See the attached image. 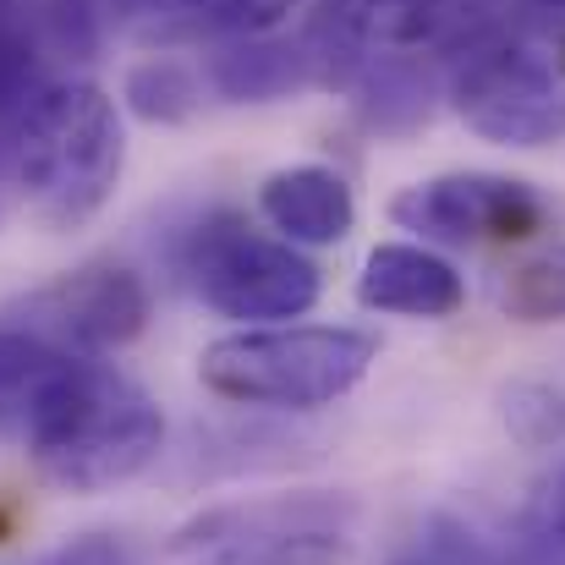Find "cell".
Instances as JSON below:
<instances>
[{
  "mask_svg": "<svg viewBox=\"0 0 565 565\" xmlns=\"http://www.w3.org/2000/svg\"><path fill=\"white\" fill-rule=\"evenodd\" d=\"M127 132L116 99L88 77H55L0 138V171L50 231L88 225L121 188Z\"/></svg>",
  "mask_w": 565,
  "mask_h": 565,
  "instance_id": "obj_1",
  "label": "cell"
},
{
  "mask_svg": "<svg viewBox=\"0 0 565 565\" xmlns=\"http://www.w3.org/2000/svg\"><path fill=\"white\" fill-rule=\"evenodd\" d=\"M17 439L44 483L66 494H105L160 461L166 412L121 369L72 358Z\"/></svg>",
  "mask_w": 565,
  "mask_h": 565,
  "instance_id": "obj_2",
  "label": "cell"
},
{
  "mask_svg": "<svg viewBox=\"0 0 565 565\" xmlns=\"http://www.w3.org/2000/svg\"><path fill=\"white\" fill-rule=\"evenodd\" d=\"M379 358V341L352 324H269L203 347L198 384L231 406L319 412L352 395Z\"/></svg>",
  "mask_w": 565,
  "mask_h": 565,
  "instance_id": "obj_3",
  "label": "cell"
},
{
  "mask_svg": "<svg viewBox=\"0 0 565 565\" xmlns=\"http://www.w3.org/2000/svg\"><path fill=\"white\" fill-rule=\"evenodd\" d=\"M182 275L209 313L247 330L291 324L324 297L319 264L236 209H214L192 225L182 242Z\"/></svg>",
  "mask_w": 565,
  "mask_h": 565,
  "instance_id": "obj_4",
  "label": "cell"
},
{
  "mask_svg": "<svg viewBox=\"0 0 565 565\" xmlns=\"http://www.w3.org/2000/svg\"><path fill=\"white\" fill-rule=\"evenodd\" d=\"M450 110L467 132L500 149H555L565 143V72L516 33H483L456 50Z\"/></svg>",
  "mask_w": 565,
  "mask_h": 565,
  "instance_id": "obj_5",
  "label": "cell"
},
{
  "mask_svg": "<svg viewBox=\"0 0 565 565\" xmlns=\"http://www.w3.org/2000/svg\"><path fill=\"white\" fill-rule=\"evenodd\" d=\"M390 220L423 247H511L550 231V198L500 171H445L390 198Z\"/></svg>",
  "mask_w": 565,
  "mask_h": 565,
  "instance_id": "obj_6",
  "label": "cell"
},
{
  "mask_svg": "<svg viewBox=\"0 0 565 565\" xmlns=\"http://www.w3.org/2000/svg\"><path fill=\"white\" fill-rule=\"evenodd\" d=\"M149 286L127 264H83L22 302V330L77 358H105L149 330Z\"/></svg>",
  "mask_w": 565,
  "mask_h": 565,
  "instance_id": "obj_7",
  "label": "cell"
},
{
  "mask_svg": "<svg viewBox=\"0 0 565 565\" xmlns=\"http://www.w3.org/2000/svg\"><path fill=\"white\" fill-rule=\"evenodd\" d=\"M358 302L395 319H450L467 302V280L423 242H379L363 258Z\"/></svg>",
  "mask_w": 565,
  "mask_h": 565,
  "instance_id": "obj_8",
  "label": "cell"
},
{
  "mask_svg": "<svg viewBox=\"0 0 565 565\" xmlns=\"http://www.w3.org/2000/svg\"><path fill=\"white\" fill-rule=\"evenodd\" d=\"M258 214L291 247H335L358 225V198L330 166H280L258 188Z\"/></svg>",
  "mask_w": 565,
  "mask_h": 565,
  "instance_id": "obj_9",
  "label": "cell"
},
{
  "mask_svg": "<svg viewBox=\"0 0 565 565\" xmlns=\"http://www.w3.org/2000/svg\"><path fill=\"white\" fill-rule=\"evenodd\" d=\"M209 88L231 105H275L297 88H313L302 39H231L209 61Z\"/></svg>",
  "mask_w": 565,
  "mask_h": 565,
  "instance_id": "obj_10",
  "label": "cell"
},
{
  "mask_svg": "<svg viewBox=\"0 0 565 565\" xmlns=\"http://www.w3.org/2000/svg\"><path fill=\"white\" fill-rule=\"evenodd\" d=\"M77 352H61L55 341L22 330V324H0V434H22L28 417L39 412V401L50 395V384Z\"/></svg>",
  "mask_w": 565,
  "mask_h": 565,
  "instance_id": "obj_11",
  "label": "cell"
},
{
  "mask_svg": "<svg viewBox=\"0 0 565 565\" xmlns=\"http://www.w3.org/2000/svg\"><path fill=\"white\" fill-rule=\"evenodd\" d=\"M50 83H55V55L39 33V17L17 0H0V138Z\"/></svg>",
  "mask_w": 565,
  "mask_h": 565,
  "instance_id": "obj_12",
  "label": "cell"
},
{
  "mask_svg": "<svg viewBox=\"0 0 565 565\" xmlns=\"http://www.w3.org/2000/svg\"><path fill=\"white\" fill-rule=\"evenodd\" d=\"M198 105H203V72H192V66L171 61V55H154V61L127 72V110L143 116V121L177 127Z\"/></svg>",
  "mask_w": 565,
  "mask_h": 565,
  "instance_id": "obj_13",
  "label": "cell"
},
{
  "mask_svg": "<svg viewBox=\"0 0 565 565\" xmlns=\"http://www.w3.org/2000/svg\"><path fill=\"white\" fill-rule=\"evenodd\" d=\"M505 565H565V461L533 483L516 527H511V550Z\"/></svg>",
  "mask_w": 565,
  "mask_h": 565,
  "instance_id": "obj_14",
  "label": "cell"
},
{
  "mask_svg": "<svg viewBox=\"0 0 565 565\" xmlns=\"http://www.w3.org/2000/svg\"><path fill=\"white\" fill-rule=\"evenodd\" d=\"M500 423L522 450H555L565 445V390L544 379H511L500 390Z\"/></svg>",
  "mask_w": 565,
  "mask_h": 565,
  "instance_id": "obj_15",
  "label": "cell"
},
{
  "mask_svg": "<svg viewBox=\"0 0 565 565\" xmlns=\"http://www.w3.org/2000/svg\"><path fill=\"white\" fill-rule=\"evenodd\" d=\"M347 6H352V17L369 39L390 44V50H406V44H423L445 28L456 0H347Z\"/></svg>",
  "mask_w": 565,
  "mask_h": 565,
  "instance_id": "obj_16",
  "label": "cell"
},
{
  "mask_svg": "<svg viewBox=\"0 0 565 565\" xmlns=\"http://www.w3.org/2000/svg\"><path fill=\"white\" fill-rule=\"evenodd\" d=\"M500 308L522 324H561L565 319V247L511 269V280L500 286Z\"/></svg>",
  "mask_w": 565,
  "mask_h": 565,
  "instance_id": "obj_17",
  "label": "cell"
},
{
  "mask_svg": "<svg viewBox=\"0 0 565 565\" xmlns=\"http://www.w3.org/2000/svg\"><path fill=\"white\" fill-rule=\"evenodd\" d=\"M302 0H177V11L192 28L220 39H269L280 22H291Z\"/></svg>",
  "mask_w": 565,
  "mask_h": 565,
  "instance_id": "obj_18",
  "label": "cell"
},
{
  "mask_svg": "<svg viewBox=\"0 0 565 565\" xmlns=\"http://www.w3.org/2000/svg\"><path fill=\"white\" fill-rule=\"evenodd\" d=\"M369 116L379 127H412L428 116V77L412 72V66H395L384 61L379 72H369Z\"/></svg>",
  "mask_w": 565,
  "mask_h": 565,
  "instance_id": "obj_19",
  "label": "cell"
},
{
  "mask_svg": "<svg viewBox=\"0 0 565 565\" xmlns=\"http://www.w3.org/2000/svg\"><path fill=\"white\" fill-rule=\"evenodd\" d=\"M198 565H341V539L297 533V539H269V544H236V550H214V561Z\"/></svg>",
  "mask_w": 565,
  "mask_h": 565,
  "instance_id": "obj_20",
  "label": "cell"
},
{
  "mask_svg": "<svg viewBox=\"0 0 565 565\" xmlns=\"http://www.w3.org/2000/svg\"><path fill=\"white\" fill-rule=\"evenodd\" d=\"M39 565H138L121 533H83V539H66L55 555H44Z\"/></svg>",
  "mask_w": 565,
  "mask_h": 565,
  "instance_id": "obj_21",
  "label": "cell"
},
{
  "mask_svg": "<svg viewBox=\"0 0 565 565\" xmlns=\"http://www.w3.org/2000/svg\"><path fill=\"white\" fill-rule=\"evenodd\" d=\"M110 6H116L121 22H138V28L143 22H160L166 11H177V0H110Z\"/></svg>",
  "mask_w": 565,
  "mask_h": 565,
  "instance_id": "obj_22",
  "label": "cell"
},
{
  "mask_svg": "<svg viewBox=\"0 0 565 565\" xmlns=\"http://www.w3.org/2000/svg\"><path fill=\"white\" fill-rule=\"evenodd\" d=\"M401 565H428V561H423V555H412V561H401Z\"/></svg>",
  "mask_w": 565,
  "mask_h": 565,
  "instance_id": "obj_23",
  "label": "cell"
},
{
  "mask_svg": "<svg viewBox=\"0 0 565 565\" xmlns=\"http://www.w3.org/2000/svg\"><path fill=\"white\" fill-rule=\"evenodd\" d=\"M17 6H44V0H17Z\"/></svg>",
  "mask_w": 565,
  "mask_h": 565,
  "instance_id": "obj_24",
  "label": "cell"
}]
</instances>
